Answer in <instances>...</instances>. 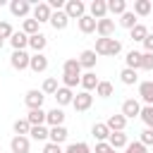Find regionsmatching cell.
I'll use <instances>...</instances> for the list:
<instances>
[{
	"label": "cell",
	"instance_id": "cell-25",
	"mask_svg": "<svg viewBox=\"0 0 153 153\" xmlns=\"http://www.w3.org/2000/svg\"><path fill=\"white\" fill-rule=\"evenodd\" d=\"M10 45H12L14 50H24V48L29 45V36H26L24 31H14L12 38H10Z\"/></svg>",
	"mask_w": 153,
	"mask_h": 153
},
{
	"label": "cell",
	"instance_id": "cell-33",
	"mask_svg": "<svg viewBox=\"0 0 153 153\" xmlns=\"http://www.w3.org/2000/svg\"><path fill=\"white\" fill-rule=\"evenodd\" d=\"M129 33H131V41H139V43H143V41H146V36H148V29H146L143 24H136V26H134Z\"/></svg>",
	"mask_w": 153,
	"mask_h": 153
},
{
	"label": "cell",
	"instance_id": "cell-4",
	"mask_svg": "<svg viewBox=\"0 0 153 153\" xmlns=\"http://www.w3.org/2000/svg\"><path fill=\"white\" fill-rule=\"evenodd\" d=\"M72 105H74L76 112H86V110L93 105V96H91L88 91H79V93L74 96V103H72Z\"/></svg>",
	"mask_w": 153,
	"mask_h": 153
},
{
	"label": "cell",
	"instance_id": "cell-14",
	"mask_svg": "<svg viewBox=\"0 0 153 153\" xmlns=\"http://www.w3.org/2000/svg\"><path fill=\"white\" fill-rule=\"evenodd\" d=\"M88 10H91V17H93V19H105V14H108V2H105V0H93V2L88 5Z\"/></svg>",
	"mask_w": 153,
	"mask_h": 153
},
{
	"label": "cell",
	"instance_id": "cell-13",
	"mask_svg": "<svg viewBox=\"0 0 153 153\" xmlns=\"http://www.w3.org/2000/svg\"><path fill=\"white\" fill-rule=\"evenodd\" d=\"M96 60H98V57H96V50H81V53H79V65H81V69H88V72H91V69L96 67Z\"/></svg>",
	"mask_w": 153,
	"mask_h": 153
},
{
	"label": "cell",
	"instance_id": "cell-45",
	"mask_svg": "<svg viewBox=\"0 0 153 153\" xmlns=\"http://www.w3.org/2000/svg\"><path fill=\"white\" fill-rule=\"evenodd\" d=\"M141 69L151 72L153 69V53H143V62H141Z\"/></svg>",
	"mask_w": 153,
	"mask_h": 153
},
{
	"label": "cell",
	"instance_id": "cell-21",
	"mask_svg": "<svg viewBox=\"0 0 153 153\" xmlns=\"http://www.w3.org/2000/svg\"><path fill=\"white\" fill-rule=\"evenodd\" d=\"M108 143H110L115 151H120V148H127L129 139H127V134H124V131H112V134H110V139H108Z\"/></svg>",
	"mask_w": 153,
	"mask_h": 153
},
{
	"label": "cell",
	"instance_id": "cell-3",
	"mask_svg": "<svg viewBox=\"0 0 153 153\" xmlns=\"http://www.w3.org/2000/svg\"><path fill=\"white\" fill-rule=\"evenodd\" d=\"M43 100H45V93L38 91V88L26 91V96H24V103H26L29 110H41V108H43Z\"/></svg>",
	"mask_w": 153,
	"mask_h": 153
},
{
	"label": "cell",
	"instance_id": "cell-9",
	"mask_svg": "<svg viewBox=\"0 0 153 153\" xmlns=\"http://www.w3.org/2000/svg\"><path fill=\"white\" fill-rule=\"evenodd\" d=\"M62 76H81L79 57H69V60H65V65H62Z\"/></svg>",
	"mask_w": 153,
	"mask_h": 153
},
{
	"label": "cell",
	"instance_id": "cell-47",
	"mask_svg": "<svg viewBox=\"0 0 153 153\" xmlns=\"http://www.w3.org/2000/svg\"><path fill=\"white\" fill-rule=\"evenodd\" d=\"M43 153H65V151H62L57 143H50V141H48V143L43 146Z\"/></svg>",
	"mask_w": 153,
	"mask_h": 153
},
{
	"label": "cell",
	"instance_id": "cell-37",
	"mask_svg": "<svg viewBox=\"0 0 153 153\" xmlns=\"http://www.w3.org/2000/svg\"><path fill=\"white\" fill-rule=\"evenodd\" d=\"M65 153H91V146L86 141H76V143H69L65 148Z\"/></svg>",
	"mask_w": 153,
	"mask_h": 153
},
{
	"label": "cell",
	"instance_id": "cell-23",
	"mask_svg": "<svg viewBox=\"0 0 153 153\" xmlns=\"http://www.w3.org/2000/svg\"><path fill=\"white\" fill-rule=\"evenodd\" d=\"M153 12V2L151 0H134V14L136 17H148Z\"/></svg>",
	"mask_w": 153,
	"mask_h": 153
},
{
	"label": "cell",
	"instance_id": "cell-5",
	"mask_svg": "<svg viewBox=\"0 0 153 153\" xmlns=\"http://www.w3.org/2000/svg\"><path fill=\"white\" fill-rule=\"evenodd\" d=\"M50 17H53V10H50L48 2H36V5H33V19H36L38 24L50 22Z\"/></svg>",
	"mask_w": 153,
	"mask_h": 153
},
{
	"label": "cell",
	"instance_id": "cell-27",
	"mask_svg": "<svg viewBox=\"0 0 153 153\" xmlns=\"http://www.w3.org/2000/svg\"><path fill=\"white\" fill-rule=\"evenodd\" d=\"M136 24H139V19H136L134 10H127V12H124V14L120 17V26H124V29H129V31H131V29H134Z\"/></svg>",
	"mask_w": 153,
	"mask_h": 153
},
{
	"label": "cell",
	"instance_id": "cell-41",
	"mask_svg": "<svg viewBox=\"0 0 153 153\" xmlns=\"http://www.w3.org/2000/svg\"><path fill=\"white\" fill-rule=\"evenodd\" d=\"M12 33H14L12 24L10 22H0V38H12Z\"/></svg>",
	"mask_w": 153,
	"mask_h": 153
},
{
	"label": "cell",
	"instance_id": "cell-29",
	"mask_svg": "<svg viewBox=\"0 0 153 153\" xmlns=\"http://www.w3.org/2000/svg\"><path fill=\"white\" fill-rule=\"evenodd\" d=\"M81 86H84V91H93L96 86H98V76L93 74V72H86V74H81Z\"/></svg>",
	"mask_w": 153,
	"mask_h": 153
},
{
	"label": "cell",
	"instance_id": "cell-16",
	"mask_svg": "<svg viewBox=\"0 0 153 153\" xmlns=\"http://www.w3.org/2000/svg\"><path fill=\"white\" fill-rule=\"evenodd\" d=\"M67 136H69V131L65 129V124L62 127H50V134H48V139H50V143H65L67 141Z\"/></svg>",
	"mask_w": 153,
	"mask_h": 153
},
{
	"label": "cell",
	"instance_id": "cell-34",
	"mask_svg": "<svg viewBox=\"0 0 153 153\" xmlns=\"http://www.w3.org/2000/svg\"><path fill=\"white\" fill-rule=\"evenodd\" d=\"M120 79H122V84H127V86H131V84H136V79H139V74H136L134 69H129V67H124V69L120 72Z\"/></svg>",
	"mask_w": 153,
	"mask_h": 153
},
{
	"label": "cell",
	"instance_id": "cell-50",
	"mask_svg": "<svg viewBox=\"0 0 153 153\" xmlns=\"http://www.w3.org/2000/svg\"><path fill=\"white\" fill-rule=\"evenodd\" d=\"M110 153H117V151H115V148H112V151H110Z\"/></svg>",
	"mask_w": 153,
	"mask_h": 153
},
{
	"label": "cell",
	"instance_id": "cell-40",
	"mask_svg": "<svg viewBox=\"0 0 153 153\" xmlns=\"http://www.w3.org/2000/svg\"><path fill=\"white\" fill-rule=\"evenodd\" d=\"M108 48H110V38H96V55H108Z\"/></svg>",
	"mask_w": 153,
	"mask_h": 153
},
{
	"label": "cell",
	"instance_id": "cell-2",
	"mask_svg": "<svg viewBox=\"0 0 153 153\" xmlns=\"http://www.w3.org/2000/svg\"><path fill=\"white\" fill-rule=\"evenodd\" d=\"M65 14L69 17V19H81L84 14H86V5L81 2V0H67L65 2Z\"/></svg>",
	"mask_w": 153,
	"mask_h": 153
},
{
	"label": "cell",
	"instance_id": "cell-24",
	"mask_svg": "<svg viewBox=\"0 0 153 153\" xmlns=\"http://www.w3.org/2000/svg\"><path fill=\"white\" fill-rule=\"evenodd\" d=\"M96 26H98V19H93L91 14H84V17L79 19V31H81V33H93Z\"/></svg>",
	"mask_w": 153,
	"mask_h": 153
},
{
	"label": "cell",
	"instance_id": "cell-42",
	"mask_svg": "<svg viewBox=\"0 0 153 153\" xmlns=\"http://www.w3.org/2000/svg\"><path fill=\"white\" fill-rule=\"evenodd\" d=\"M124 153H146V146H143L141 141H134V143H127Z\"/></svg>",
	"mask_w": 153,
	"mask_h": 153
},
{
	"label": "cell",
	"instance_id": "cell-20",
	"mask_svg": "<svg viewBox=\"0 0 153 153\" xmlns=\"http://www.w3.org/2000/svg\"><path fill=\"white\" fill-rule=\"evenodd\" d=\"M91 134L96 136V141H108L112 131L108 129V124H105V122H96V124L91 127Z\"/></svg>",
	"mask_w": 153,
	"mask_h": 153
},
{
	"label": "cell",
	"instance_id": "cell-8",
	"mask_svg": "<svg viewBox=\"0 0 153 153\" xmlns=\"http://www.w3.org/2000/svg\"><path fill=\"white\" fill-rule=\"evenodd\" d=\"M29 69L36 72V74L45 72V69H48V57H45L43 53H33V55H31V62H29Z\"/></svg>",
	"mask_w": 153,
	"mask_h": 153
},
{
	"label": "cell",
	"instance_id": "cell-39",
	"mask_svg": "<svg viewBox=\"0 0 153 153\" xmlns=\"http://www.w3.org/2000/svg\"><path fill=\"white\" fill-rule=\"evenodd\" d=\"M96 96H100V98H110V96H112V84H110V81H98V86H96Z\"/></svg>",
	"mask_w": 153,
	"mask_h": 153
},
{
	"label": "cell",
	"instance_id": "cell-28",
	"mask_svg": "<svg viewBox=\"0 0 153 153\" xmlns=\"http://www.w3.org/2000/svg\"><path fill=\"white\" fill-rule=\"evenodd\" d=\"M48 45V38L43 33H36V36H29V48H33L36 53H43V48Z\"/></svg>",
	"mask_w": 153,
	"mask_h": 153
},
{
	"label": "cell",
	"instance_id": "cell-11",
	"mask_svg": "<svg viewBox=\"0 0 153 153\" xmlns=\"http://www.w3.org/2000/svg\"><path fill=\"white\" fill-rule=\"evenodd\" d=\"M10 12H12L14 17H26V14L31 12V2H29V0H12V2H10Z\"/></svg>",
	"mask_w": 153,
	"mask_h": 153
},
{
	"label": "cell",
	"instance_id": "cell-26",
	"mask_svg": "<svg viewBox=\"0 0 153 153\" xmlns=\"http://www.w3.org/2000/svg\"><path fill=\"white\" fill-rule=\"evenodd\" d=\"M50 127H62L65 124V112H62V108H53V110H48V120H45Z\"/></svg>",
	"mask_w": 153,
	"mask_h": 153
},
{
	"label": "cell",
	"instance_id": "cell-10",
	"mask_svg": "<svg viewBox=\"0 0 153 153\" xmlns=\"http://www.w3.org/2000/svg\"><path fill=\"white\" fill-rule=\"evenodd\" d=\"M10 148H12V153H29L31 151V141H29V136H12Z\"/></svg>",
	"mask_w": 153,
	"mask_h": 153
},
{
	"label": "cell",
	"instance_id": "cell-32",
	"mask_svg": "<svg viewBox=\"0 0 153 153\" xmlns=\"http://www.w3.org/2000/svg\"><path fill=\"white\" fill-rule=\"evenodd\" d=\"M22 31L26 33V36H36V33H41L38 31V22L31 17V19H24V24H22Z\"/></svg>",
	"mask_w": 153,
	"mask_h": 153
},
{
	"label": "cell",
	"instance_id": "cell-46",
	"mask_svg": "<svg viewBox=\"0 0 153 153\" xmlns=\"http://www.w3.org/2000/svg\"><path fill=\"white\" fill-rule=\"evenodd\" d=\"M110 151H112V146L108 141H98L96 143V153H110Z\"/></svg>",
	"mask_w": 153,
	"mask_h": 153
},
{
	"label": "cell",
	"instance_id": "cell-17",
	"mask_svg": "<svg viewBox=\"0 0 153 153\" xmlns=\"http://www.w3.org/2000/svg\"><path fill=\"white\" fill-rule=\"evenodd\" d=\"M124 62H127V67L129 69H141V62H143V53H139V50H129L127 53V57H124Z\"/></svg>",
	"mask_w": 153,
	"mask_h": 153
},
{
	"label": "cell",
	"instance_id": "cell-6",
	"mask_svg": "<svg viewBox=\"0 0 153 153\" xmlns=\"http://www.w3.org/2000/svg\"><path fill=\"white\" fill-rule=\"evenodd\" d=\"M122 115H124L127 120L139 117V115H141V103H139V100H134V98H127V100L122 103Z\"/></svg>",
	"mask_w": 153,
	"mask_h": 153
},
{
	"label": "cell",
	"instance_id": "cell-15",
	"mask_svg": "<svg viewBox=\"0 0 153 153\" xmlns=\"http://www.w3.org/2000/svg\"><path fill=\"white\" fill-rule=\"evenodd\" d=\"M105 124H108L110 131H124V127H127V117H124L122 112H120V115H110Z\"/></svg>",
	"mask_w": 153,
	"mask_h": 153
},
{
	"label": "cell",
	"instance_id": "cell-43",
	"mask_svg": "<svg viewBox=\"0 0 153 153\" xmlns=\"http://www.w3.org/2000/svg\"><path fill=\"white\" fill-rule=\"evenodd\" d=\"M139 141H141V143H143L146 148H148V146H153V129H143V131H141V139H139Z\"/></svg>",
	"mask_w": 153,
	"mask_h": 153
},
{
	"label": "cell",
	"instance_id": "cell-30",
	"mask_svg": "<svg viewBox=\"0 0 153 153\" xmlns=\"http://www.w3.org/2000/svg\"><path fill=\"white\" fill-rule=\"evenodd\" d=\"M12 129H14V136H26V134L31 131V124H29V120L24 117V120H17V122L12 124Z\"/></svg>",
	"mask_w": 153,
	"mask_h": 153
},
{
	"label": "cell",
	"instance_id": "cell-49",
	"mask_svg": "<svg viewBox=\"0 0 153 153\" xmlns=\"http://www.w3.org/2000/svg\"><path fill=\"white\" fill-rule=\"evenodd\" d=\"M2 45H5V38H0V50H2Z\"/></svg>",
	"mask_w": 153,
	"mask_h": 153
},
{
	"label": "cell",
	"instance_id": "cell-18",
	"mask_svg": "<svg viewBox=\"0 0 153 153\" xmlns=\"http://www.w3.org/2000/svg\"><path fill=\"white\" fill-rule=\"evenodd\" d=\"M55 100H57V105H72V103H74V93H72V88L60 86L57 93H55Z\"/></svg>",
	"mask_w": 153,
	"mask_h": 153
},
{
	"label": "cell",
	"instance_id": "cell-44",
	"mask_svg": "<svg viewBox=\"0 0 153 153\" xmlns=\"http://www.w3.org/2000/svg\"><path fill=\"white\" fill-rule=\"evenodd\" d=\"M120 50H122V43H120L117 38H110V48H108V55H120Z\"/></svg>",
	"mask_w": 153,
	"mask_h": 153
},
{
	"label": "cell",
	"instance_id": "cell-19",
	"mask_svg": "<svg viewBox=\"0 0 153 153\" xmlns=\"http://www.w3.org/2000/svg\"><path fill=\"white\" fill-rule=\"evenodd\" d=\"M26 120H29V124H31V127H41V124H45V120H48V112H45L43 108H41V110H29Z\"/></svg>",
	"mask_w": 153,
	"mask_h": 153
},
{
	"label": "cell",
	"instance_id": "cell-38",
	"mask_svg": "<svg viewBox=\"0 0 153 153\" xmlns=\"http://www.w3.org/2000/svg\"><path fill=\"white\" fill-rule=\"evenodd\" d=\"M57 88H60V86H57V79H55V76H48V79L43 81V88H41V91L48 93V96H55Z\"/></svg>",
	"mask_w": 153,
	"mask_h": 153
},
{
	"label": "cell",
	"instance_id": "cell-31",
	"mask_svg": "<svg viewBox=\"0 0 153 153\" xmlns=\"http://www.w3.org/2000/svg\"><path fill=\"white\" fill-rule=\"evenodd\" d=\"M108 12L122 17V14L127 12V2H124V0H108Z\"/></svg>",
	"mask_w": 153,
	"mask_h": 153
},
{
	"label": "cell",
	"instance_id": "cell-48",
	"mask_svg": "<svg viewBox=\"0 0 153 153\" xmlns=\"http://www.w3.org/2000/svg\"><path fill=\"white\" fill-rule=\"evenodd\" d=\"M143 53H153V33L146 36V41H143Z\"/></svg>",
	"mask_w": 153,
	"mask_h": 153
},
{
	"label": "cell",
	"instance_id": "cell-36",
	"mask_svg": "<svg viewBox=\"0 0 153 153\" xmlns=\"http://www.w3.org/2000/svg\"><path fill=\"white\" fill-rule=\"evenodd\" d=\"M146 124V129H153V105H143L141 108V115H139Z\"/></svg>",
	"mask_w": 153,
	"mask_h": 153
},
{
	"label": "cell",
	"instance_id": "cell-35",
	"mask_svg": "<svg viewBox=\"0 0 153 153\" xmlns=\"http://www.w3.org/2000/svg\"><path fill=\"white\" fill-rule=\"evenodd\" d=\"M48 134H50V129H45V124H41V127H31V131H29V136L36 139V141H45Z\"/></svg>",
	"mask_w": 153,
	"mask_h": 153
},
{
	"label": "cell",
	"instance_id": "cell-22",
	"mask_svg": "<svg viewBox=\"0 0 153 153\" xmlns=\"http://www.w3.org/2000/svg\"><path fill=\"white\" fill-rule=\"evenodd\" d=\"M139 96L146 105H153V81H141L139 84Z\"/></svg>",
	"mask_w": 153,
	"mask_h": 153
},
{
	"label": "cell",
	"instance_id": "cell-12",
	"mask_svg": "<svg viewBox=\"0 0 153 153\" xmlns=\"http://www.w3.org/2000/svg\"><path fill=\"white\" fill-rule=\"evenodd\" d=\"M67 24H69V17L65 14V10L53 12V17H50V26H53L55 31H65V29H67Z\"/></svg>",
	"mask_w": 153,
	"mask_h": 153
},
{
	"label": "cell",
	"instance_id": "cell-1",
	"mask_svg": "<svg viewBox=\"0 0 153 153\" xmlns=\"http://www.w3.org/2000/svg\"><path fill=\"white\" fill-rule=\"evenodd\" d=\"M29 62H31V55H29L26 50H14V53L10 55V65H12V69H17V72L29 69Z\"/></svg>",
	"mask_w": 153,
	"mask_h": 153
},
{
	"label": "cell",
	"instance_id": "cell-7",
	"mask_svg": "<svg viewBox=\"0 0 153 153\" xmlns=\"http://www.w3.org/2000/svg\"><path fill=\"white\" fill-rule=\"evenodd\" d=\"M96 33H98V38H112V33H115V22L112 19H98V26H96Z\"/></svg>",
	"mask_w": 153,
	"mask_h": 153
}]
</instances>
